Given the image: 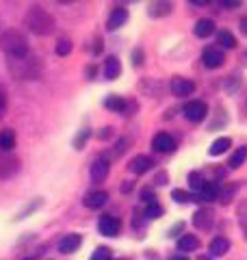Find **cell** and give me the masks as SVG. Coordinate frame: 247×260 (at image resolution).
Instances as JSON below:
<instances>
[{"instance_id":"cell-1","label":"cell","mask_w":247,"mask_h":260,"mask_svg":"<svg viewBox=\"0 0 247 260\" xmlns=\"http://www.w3.org/2000/svg\"><path fill=\"white\" fill-rule=\"evenodd\" d=\"M24 26H26L33 35L46 37V35H50V32L54 30V18L44 9V7L33 5L30 9L26 11V15H24Z\"/></svg>"},{"instance_id":"cell-2","label":"cell","mask_w":247,"mask_h":260,"mask_svg":"<svg viewBox=\"0 0 247 260\" xmlns=\"http://www.w3.org/2000/svg\"><path fill=\"white\" fill-rule=\"evenodd\" d=\"M0 48L9 59H24L28 56V42L24 37V32L18 28H9L0 35Z\"/></svg>"},{"instance_id":"cell-3","label":"cell","mask_w":247,"mask_h":260,"mask_svg":"<svg viewBox=\"0 0 247 260\" xmlns=\"http://www.w3.org/2000/svg\"><path fill=\"white\" fill-rule=\"evenodd\" d=\"M7 65H9L11 74L18 80H35L41 72L39 59H35V56H30V54L24 56V59H9Z\"/></svg>"},{"instance_id":"cell-4","label":"cell","mask_w":247,"mask_h":260,"mask_svg":"<svg viewBox=\"0 0 247 260\" xmlns=\"http://www.w3.org/2000/svg\"><path fill=\"white\" fill-rule=\"evenodd\" d=\"M20 172V158L13 156L11 152L0 150V180H9Z\"/></svg>"},{"instance_id":"cell-5","label":"cell","mask_w":247,"mask_h":260,"mask_svg":"<svg viewBox=\"0 0 247 260\" xmlns=\"http://www.w3.org/2000/svg\"><path fill=\"white\" fill-rule=\"evenodd\" d=\"M206 113H208V107H206L202 100H193L184 107V117L189 121H193V124H200V121L206 117Z\"/></svg>"},{"instance_id":"cell-6","label":"cell","mask_w":247,"mask_h":260,"mask_svg":"<svg viewBox=\"0 0 247 260\" xmlns=\"http://www.w3.org/2000/svg\"><path fill=\"white\" fill-rule=\"evenodd\" d=\"M98 230H100V234H104V237H117L121 230V223L117 217L104 215V217H100V221H98Z\"/></svg>"},{"instance_id":"cell-7","label":"cell","mask_w":247,"mask_h":260,"mask_svg":"<svg viewBox=\"0 0 247 260\" xmlns=\"http://www.w3.org/2000/svg\"><path fill=\"white\" fill-rule=\"evenodd\" d=\"M171 93L178 95V98H187V95H191L195 91V83L193 80H189V78H182V76H174L171 78Z\"/></svg>"},{"instance_id":"cell-8","label":"cell","mask_w":247,"mask_h":260,"mask_svg":"<svg viewBox=\"0 0 247 260\" xmlns=\"http://www.w3.org/2000/svg\"><path fill=\"white\" fill-rule=\"evenodd\" d=\"M212 223H215V213H212L210 208H200L193 215V225L197 228V230L208 232L210 228H212Z\"/></svg>"},{"instance_id":"cell-9","label":"cell","mask_w":247,"mask_h":260,"mask_svg":"<svg viewBox=\"0 0 247 260\" xmlns=\"http://www.w3.org/2000/svg\"><path fill=\"white\" fill-rule=\"evenodd\" d=\"M109 172H111L109 158H98V160H94L91 169H89V176H91L94 182H104L106 176H109Z\"/></svg>"},{"instance_id":"cell-10","label":"cell","mask_w":247,"mask_h":260,"mask_svg":"<svg viewBox=\"0 0 247 260\" xmlns=\"http://www.w3.org/2000/svg\"><path fill=\"white\" fill-rule=\"evenodd\" d=\"M202 61H204V65L208 70H217V68H221V65L226 63V56H224L221 50H217V48H206L204 54H202Z\"/></svg>"},{"instance_id":"cell-11","label":"cell","mask_w":247,"mask_h":260,"mask_svg":"<svg viewBox=\"0 0 247 260\" xmlns=\"http://www.w3.org/2000/svg\"><path fill=\"white\" fill-rule=\"evenodd\" d=\"M152 148L156 152H161V154H169V152H174L176 150V141L171 139V135L167 133H159L152 139Z\"/></svg>"},{"instance_id":"cell-12","label":"cell","mask_w":247,"mask_h":260,"mask_svg":"<svg viewBox=\"0 0 247 260\" xmlns=\"http://www.w3.org/2000/svg\"><path fill=\"white\" fill-rule=\"evenodd\" d=\"M128 20V11L123 9V7H117V9H113L111 15H109V20H106V28L109 30H117L119 26H123Z\"/></svg>"},{"instance_id":"cell-13","label":"cell","mask_w":247,"mask_h":260,"mask_svg":"<svg viewBox=\"0 0 247 260\" xmlns=\"http://www.w3.org/2000/svg\"><path fill=\"white\" fill-rule=\"evenodd\" d=\"M106 200H109V193H104V191H91V193H87L85 195V200H82V204H85L87 208H102L106 204Z\"/></svg>"},{"instance_id":"cell-14","label":"cell","mask_w":247,"mask_h":260,"mask_svg":"<svg viewBox=\"0 0 247 260\" xmlns=\"http://www.w3.org/2000/svg\"><path fill=\"white\" fill-rule=\"evenodd\" d=\"M152 158L147 156V154H139V156H135L133 160H130V172L133 174H137V176H141V174H145L147 169H152Z\"/></svg>"},{"instance_id":"cell-15","label":"cell","mask_w":247,"mask_h":260,"mask_svg":"<svg viewBox=\"0 0 247 260\" xmlns=\"http://www.w3.org/2000/svg\"><path fill=\"white\" fill-rule=\"evenodd\" d=\"M80 243H82L80 234H65V237L61 239V243H59V249L63 251V254H72V251H76L80 247Z\"/></svg>"},{"instance_id":"cell-16","label":"cell","mask_w":247,"mask_h":260,"mask_svg":"<svg viewBox=\"0 0 247 260\" xmlns=\"http://www.w3.org/2000/svg\"><path fill=\"white\" fill-rule=\"evenodd\" d=\"M208 251H210V256H226L228 251H230V241L226 237H217V239H212L210 241V245H208Z\"/></svg>"},{"instance_id":"cell-17","label":"cell","mask_w":247,"mask_h":260,"mask_svg":"<svg viewBox=\"0 0 247 260\" xmlns=\"http://www.w3.org/2000/svg\"><path fill=\"white\" fill-rule=\"evenodd\" d=\"M171 9H174L171 3H150L147 5V15L150 18H165V15L171 13Z\"/></svg>"},{"instance_id":"cell-18","label":"cell","mask_w":247,"mask_h":260,"mask_svg":"<svg viewBox=\"0 0 247 260\" xmlns=\"http://www.w3.org/2000/svg\"><path fill=\"white\" fill-rule=\"evenodd\" d=\"M121 74V63L117 56H109L106 59V65H104V78H109V80H115V78H119Z\"/></svg>"},{"instance_id":"cell-19","label":"cell","mask_w":247,"mask_h":260,"mask_svg":"<svg viewBox=\"0 0 247 260\" xmlns=\"http://www.w3.org/2000/svg\"><path fill=\"white\" fill-rule=\"evenodd\" d=\"M15 143H18V139H15V133L11 128H7L0 133V150L3 152H13Z\"/></svg>"},{"instance_id":"cell-20","label":"cell","mask_w":247,"mask_h":260,"mask_svg":"<svg viewBox=\"0 0 247 260\" xmlns=\"http://www.w3.org/2000/svg\"><path fill=\"white\" fill-rule=\"evenodd\" d=\"M200 247V239L195 237V234H182V237L178 239V249L180 251H195Z\"/></svg>"},{"instance_id":"cell-21","label":"cell","mask_w":247,"mask_h":260,"mask_svg":"<svg viewBox=\"0 0 247 260\" xmlns=\"http://www.w3.org/2000/svg\"><path fill=\"white\" fill-rule=\"evenodd\" d=\"M236 189H238L236 182H228L224 186H219V202L221 204H230V202L234 200V195H236Z\"/></svg>"},{"instance_id":"cell-22","label":"cell","mask_w":247,"mask_h":260,"mask_svg":"<svg viewBox=\"0 0 247 260\" xmlns=\"http://www.w3.org/2000/svg\"><path fill=\"white\" fill-rule=\"evenodd\" d=\"M193 32H195V37H208V35H212L215 32V22L212 20H200L195 24V28H193Z\"/></svg>"},{"instance_id":"cell-23","label":"cell","mask_w":247,"mask_h":260,"mask_svg":"<svg viewBox=\"0 0 247 260\" xmlns=\"http://www.w3.org/2000/svg\"><path fill=\"white\" fill-rule=\"evenodd\" d=\"M230 145H232V141H230L228 137H219L217 141H212V145L208 148V154H210V156H219V154L228 152Z\"/></svg>"},{"instance_id":"cell-24","label":"cell","mask_w":247,"mask_h":260,"mask_svg":"<svg viewBox=\"0 0 247 260\" xmlns=\"http://www.w3.org/2000/svg\"><path fill=\"white\" fill-rule=\"evenodd\" d=\"M245 158H247V148L245 145H241V148H236L234 150V154L230 156V160H228V167L230 169H238L245 162Z\"/></svg>"},{"instance_id":"cell-25","label":"cell","mask_w":247,"mask_h":260,"mask_svg":"<svg viewBox=\"0 0 247 260\" xmlns=\"http://www.w3.org/2000/svg\"><path fill=\"white\" fill-rule=\"evenodd\" d=\"M219 186H221V184H217V182H204L200 195H202L204 200H208V202L217 200V198H219Z\"/></svg>"},{"instance_id":"cell-26","label":"cell","mask_w":247,"mask_h":260,"mask_svg":"<svg viewBox=\"0 0 247 260\" xmlns=\"http://www.w3.org/2000/svg\"><path fill=\"white\" fill-rule=\"evenodd\" d=\"M104 107L109 111H115V113H123V109H126V100H121L119 95H109L104 100Z\"/></svg>"},{"instance_id":"cell-27","label":"cell","mask_w":247,"mask_h":260,"mask_svg":"<svg viewBox=\"0 0 247 260\" xmlns=\"http://www.w3.org/2000/svg\"><path fill=\"white\" fill-rule=\"evenodd\" d=\"M236 217H238V225H241L245 241H247V200H241V204L236 208Z\"/></svg>"},{"instance_id":"cell-28","label":"cell","mask_w":247,"mask_h":260,"mask_svg":"<svg viewBox=\"0 0 247 260\" xmlns=\"http://www.w3.org/2000/svg\"><path fill=\"white\" fill-rule=\"evenodd\" d=\"M217 39H219V44L224 48H234L236 46V37L232 35V32H228V30H221L217 35Z\"/></svg>"},{"instance_id":"cell-29","label":"cell","mask_w":247,"mask_h":260,"mask_svg":"<svg viewBox=\"0 0 247 260\" xmlns=\"http://www.w3.org/2000/svg\"><path fill=\"white\" fill-rule=\"evenodd\" d=\"M189 186H191L193 191H197V193L202 191V186H204V178H202V174H200V172H191V174H189Z\"/></svg>"},{"instance_id":"cell-30","label":"cell","mask_w":247,"mask_h":260,"mask_svg":"<svg viewBox=\"0 0 247 260\" xmlns=\"http://www.w3.org/2000/svg\"><path fill=\"white\" fill-rule=\"evenodd\" d=\"M139 89H143V91L152 93V95H159V83H156L154 78H147V80H141L139 83Z\"/></svg>"},{"instance_id":"cell-31","label":"cell","mask_w":247,"mask_h":260,"mask_svg":"<svg viewBox=\"0 0 247 260\" xmlns=\"http://www.w3.org/2000/svg\"><path fill=\"white\" fill-rule=\"evenodd\" d=\"M72 52V42L68 37H63V39H59V44H56V54L59 56H68Z\"/></svg>"},{"instance_id":"cell-32","label":"cell","mask_w":247,"mask_h":260,"mask_svg":"<svg viewBox=\"0 0 247 260\" xmlns=\"http://www.w3.org/2000/svg\"><path fill=\"white\" fill-rule=\"evenodd\" d=\"M171 200L178 202V204H189V202H191V198H189V193H187V191H182V189H174V191H171Z\"/></svg>"},{"instance_id":"cell-33","label":"cell","mask_w":247,"mask_h":260,"mask_svg":"<svg viewBox=\"0 0 247 260\" xmlns=\"http://www.w3.org/2000/svg\"><path fill=\"white\" fill-rule=\"evenodd\" d=\"M128 145H130V139L128 137H123V139H119L117 143H115V150H113V156H121L123 152L128 150Z\"/></svg>"},{"instance_id":"cell-34","label":"cell","mask_w":247,"mask_h":260,"mask_svg":"<svg viewBox=\"0 0 247 260\" xmlns=\"http://www.w3.org/2000/svg\"><path fill=\"white\" fill-rule=\"evenodd\" d=\"M89 135H91V133H89L87 128L82 130L80 137H76V139H74V148H76V150H82V148H85V141L89 139Z\"/></svg>"},{"instance_id":"cell-35","label":"cell","mask_w":247,"mask_h":260,"mask_svg":"<svg viewBox=\"0 0 247 260\" xmlns=\"http://www.w3.org/2000/svg\"><path fill=\"white\" fill-rule=\"evenodd\" d=\"M163 215V208L159 204H150L145 208V217H150V219H156V217H161Z\"/></svg>"},{"instance_id":"cell-36","label":"cell","mask_w":247,"mask_h":260,"mask_svg":"<svg viewBox=\"0 0 247 260\" xmlns=\"http://www.w3.org/2000/svg\"><path fill=\"white\" fill-rule=\"evenodd\" d=\"M141 200L145 202L147 206H150V204H156V195H154V191H152V189H147V186L141 191Z\"/></svg>"},{"instance_id":"cell-37","label":"cell","mask_w":247,"mask_h":260,"mask_svg":"<svg viewBox=\"0 0 247 260\" xmlns=\"http://www.w3.org/2000/svg\"><path fill=\"white\" fill-rule=\"evenodd\" d=\"M94 260H111V251L109 247H98L96 254H94Z\"/></svg>"},{"instance_id":"cell-38","label":"cell","mask_w":247,"mask_h":260,"mask_svg":"<svg viewBox=\"0 0 247 260\" xmlns=\"http://www.w3.org/2000/svg\"><path fill=\"white\" fill-rule=\"evenodd\" d=\"M5 113H7V91L0 87V119L5 117Z\"/></svg>"},{"instance_id":"cell-39","label":"cell","mask_w":247,"mask_h":260,"mask_svg":"<svg viewBox=\"0 0 247 260\" xmlns=\"http://www.w3.org/2000/svg\"><path fill=\"white\" fill-rule=\"evenodd\" d=\"M115 133H113V128L111 126H104L102 130H100V133H98V139H102V141H106V139H111V137H113Z\"/></svg>"},{"instance_id":"cell-40","label":"cell","mask_w":247,"mask_h":260,"mask_svg":"<svg viewBox=\"0 0 247 260\" xmlns=\"http://www.w3.org/2000/svg\"><path fill=\"white\" fill-rule=\"evenodd\" d=\"M156 184H167V174L161 172L159 176H156Z\"/></svg>"},{"instance_id":"cell-41","label":"cell","mask_w":247,"mask_h":260,"mask_svg":"<svg viewBox=\"0 0 247 260\" xmlns=\"http://www.w3.org/2000/svg\"><path fill=\"white\" fill-rule=\"evenodd\" d=\"M94 52H96V54H98V52H102V39H100V37H98V39H96V46H94Z\"/></svg>"},{"instance_id":"cell-42","label":"cell","mask_w":247,"mask_h":260,"mask_svg":"<svg viewBox=\"0 0 247 260\" xmlns=\"http://www.w3.org/2000/svg\"><path fill=\"white\" fill-rule=\"evenodd\" d=\"M128 191H133V182H128V180H126V182L121 184V193H128Z\"/></svg>"},{"instance_id":"cell-43","label":"cell","mask_w":247,"mask_h":260,"mask_svg":"<svg viewBox=\"0 0 247 260\" xmlns=\"http://www.w3.org/2000/svg\"><path fill=\"white\" fill-rule=\"evenodd\" d=\"M141 59H143L141 50H135V65H141Z\"/></svg>"},{"instance_id":"cell-44","label":"cell","mask_w":247,"mask_h":260,"mask_svg":"<svg viewBox=\"0 0 247 260\" xmlns=\"http://www.w3.org/2000/svg\"><path fill=\"white\" fill-rule=\"evenodd\" d=\"M241 32H243V35L247 37V15H245V18L241 20Z\"/></svg>"},{"instance_id":"cell-45","label":"cell","mask_w":247,"mask_h":260,"mask_svg":"<svg viewBox=\"0 0 247 260\" xmlns=\"http://www.w3.org/2000/svg\"><path fill=\"white\" fill-rule=\"evenodd\" d=\"M197 260H210V258H206V256H200V258H197Z\"/></svg>"},{"instance_id":"cell-46","label":"cell","mask_w":247,"mask_h":260,"mask_svg":"<svg viewBox=\"0 0 247 260\" xmlns=\"http://www.w3.org/2000/svg\"><path fill=\"white\" fill-rule=\"evenodd\" d=\"M24 260H33V258H24Z\"/></svg>"},{"instance_id":"cell-47","label":"cell","mask_w":247,"mask_h":260,"mask_svg":"<svg viewBox=\"0 0 247 260\" xmlns=\"http://www.w3.org/2000/svg\"><path fill=\"white\" fill-rule=\"evenodd\" d=\"M245 59H247V52H245Z\"/></svg>"}]
</instances>
